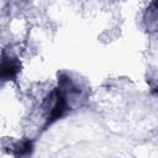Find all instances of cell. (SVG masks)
<instances>
[{
	"mask_svg": "<svg viewBox=\"0 0 158 158\" xmlns=\"http://www.w3.org/2000/svg\"><path fill=\"white\" fill-rule=\"evenodd\" d=\"M20 70V65L15 58L7 54H0V80H9L14 78Z\"/></svg>",
	"mask_w": 158,
	"mask_h": 158,
	"instance_id": "obj_1",
	"label": "cell"
}]
</instances>
